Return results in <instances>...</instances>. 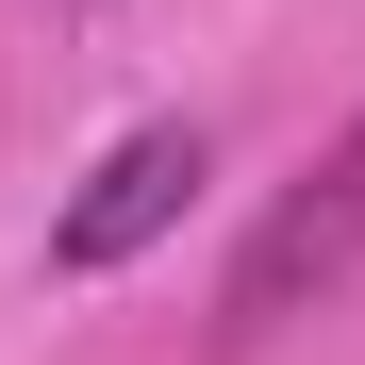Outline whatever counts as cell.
I'll return each instance as SVG.
<instances>
[{"mask_svg": "<svg viewBox=\"0 0 365 365\" xmlns=\"http://www.w3.org/2000/svg\"><path fill=\"white\" fill-rule=\"evenodd\" d=\"M349 282H365V116H349V133H332V150H316V166H299L282 200H266V232L232 250V299H216V332L250 349V332L316 316V299H349Z\"/></svg>", "mask_w": 365, "mask_h": 365, "instance_id": "obj_1", "label": "cell"}, {"mask_svg": "<svg viewBox=\"0 0 365 365\" xmlns=\"http://www.w3.org/2000/svg\"><path fill=\"white\" fill-rule=\"evenodd\" d=\"M200 116H150V133H116L100 166H83V200L67 216H50V266H67V282H100V266H133L150 250V232H182V200H200Z\"/></svg>", "mask_w": 365, "mask_h": 365, "instance_id": "obj_2", "label": "cell"}]
</instances>
